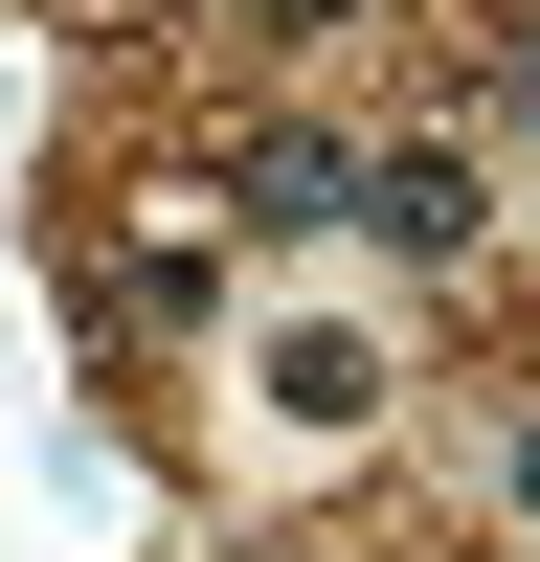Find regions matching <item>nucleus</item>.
<instances>
[{
    "label": "nucleus",
    "mask_w": 540,
    "mask_h": 562,
    "mask_svg": "<svg viewBox=\"0 0 540 562\" xmlns=\"http://www.w3.org/2000/svg\"><path fill=\"white\" fill-rule=\"evenodd\" d=\"M473 113H495V135H540V0H495V45H473Z\"/></svg>",
    "instance_id": "4"
},
{
    "label": "nucleus",
    "mask_w": 540,
    "mask_h": 562,
    "mask_svg": "<svg viewBox=\"0 0 540 562\" xmlns=\"http://www.w3.org/2000/svg\"><path fill=\"white\" fill-rule=\"evenodd\" d=\"M518 518H540V428H518Z\"/></svg>",
    "instance_id": "6"
},
{
    "label": "nucleus",
    "mask_w": 540,
    "mask_h": 562,
    "mask_svg": "<svg viewBox=\"0 0 540 562\" xmlns=\"http://www.w3.org/2000/svg\"><path fill=\"white\" fill-rule=\"evenodd\" d=\"M383 383H405V360L360 338V315H293V338H270V405H293L315 450H360V428H383Z\"/></svg>",
    "instance_id": "3"
},
{
    "label": "nucleus",
    "mask_w": 540,
    "mask_h": 562,
    "mask_svg": "<svg viewBox=\"0 0 540 562\" xmlns=\"http://www.w3.org/2000/svg\"><path fill=\"white\" fill-rule=\"evenodd\" d=\"M338 135H315V113H225L203 135V203H225V248H315V225H338Z\"/></svg>",
    "instance_id": "2"
},
{
    "label": "nucleus",
    "mask_w": 540,
    "mask_h": 562,
    "mask_svg": "<svg viewBox=\"0 0 540 562\" xmlns=\"http://www.w3.org/2000/svg\"><path fill=\"white\" fill-rule=\"evenodd\" d=\"M360 0H225V45H338Z\"/></svg>",
    "instance_id": "5"
},
{
    "label": "nucleus",
    "mask_w": 540,
    "mask_h": 562,
    "mask_svg": "<svg viewBox=\"0 0 540 562\" xmlns=\"http://www.w3.org/2000/svg\"><path fill=\"white\" fill-rule=\"evenodd\" d=\"M338 225L405 248V270H473V248H495V180H473V135H383V158L338 180Z\"/></svg>",
    "instance_id": "1"
}]
</instances>
